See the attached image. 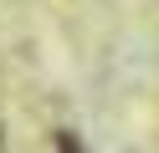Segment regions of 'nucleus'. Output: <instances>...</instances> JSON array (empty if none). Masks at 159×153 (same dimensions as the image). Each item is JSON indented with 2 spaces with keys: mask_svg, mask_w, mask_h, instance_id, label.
Returning a JSON list of instances; mask_svg holds the SVG:
<instances>
[{
  "mask_svg": "<svg viewBox=\"0 0 159 153\" xmlns=\"http://www.w3.org/2000/svg\"><path fill=\"white\" fill-rule=\"evenodd\" d=\"M57 153H82V148H77V138H72V133H62V138H57Z\"/></svg>",
  "mask_w": 159,
  "mask_h": 153,
  "instance_id": "f257e3e1",
  "label": "nucleus"
}]
</instances>
